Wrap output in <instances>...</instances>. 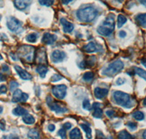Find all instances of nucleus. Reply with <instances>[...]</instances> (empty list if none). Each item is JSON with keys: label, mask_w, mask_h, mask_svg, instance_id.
<instances>
[{"label": "nucleus", "mask_w": 146, "mask_h": 139, "mask_svg": "<svg viewBox=\"0 0 146 139\" xmlns=\"http://www.w3.org/2000/svg\"><path fill=\"white\" fill-rule=\"evenodd\" d=\"M98 10L93 5H83L76 12V16L80 22L90 23L97 17Z\"/></svg>", "instance_id": "obj_1"}, {"label": "nucleus", "mask_w": 146, "mask_h": 139, "mask_svg": "<svg viewBox=\"0 0 146 139\" xmlns=\"http://www.w3.org/2000/svg\"><path fill=\"white\" fill-rule=\"evenodd\" d=\"M115 29V18L113 14H110L107 16L105 21L97 27V32L100 35L108 37L111 35Z\"/></svg>", "instance_id": "obj_2"}, {"label": "nucleus", "mask_w": 146, "mask_h": 139, "mask_svg": "<svg viewBox=\"0 0 146 139\" xmlns=\"http://www.w3.org/2000/svg\"><path fill=\"white\" fill-rule=\"evenodd\" d=\"M113 98L115 103L123 108H131L134 106V103L129 94L121 91H115L113 94Z\"/></svg>", "instance_id": "obj_3"}, {"label": "nucleus", "mask_w": 146, "mask_h": 139, "mask_svg": "<svg viewBox=\"0 0 146 139\" xmlns=\"http://www.w3.org/2000/svg\"><path fill=\"white\" fill-rule=\"evenodd\" d=\"M124 67V64L121 60H116L110 64L102 71V75L108 77H113L117 73H120Z\"/></svg>", "instance_id": "obj_4"}, {"label": "nucleus", "mask_w": 146, "mask_h": 139, "mask_svg": "<svg viewBox=\"0 0 146 139\" xmlns=\"http://www.w3.org/2000/svg\"><path fill=\"white\" fill-rule=\"evenodd\" d=\"M66 90H67V87L66 85L60 84L53 86L51 91L52 94L55 98L58 100H62L66 97Z\"/></svg>", "instance_id": "obj_5"}, {"label": "nucleus", "mask_w": 146, "mask_h": 139, "mask_svg": "<svg viewBox=\"0 0 146 139\" xmlns=\"http://www.w3.org/2000/svg\"><path fill=\"white\" fill-rule=\"evenodd\" d=\"M7 27L13 32H18L21 29L22 22L15 17H9L7 19Z\"/></svg>", "instance_id": "obj_6"}, {"label": "nucleus", "mask_w": 146, "mask_h": 139, "mask_svg": "<svg viewBox=\"0 0 146 139\" xmlns=\"http://www.w3.org/2000/svg\"><path fill=\"white\" fill-rule=\"evenodd\" d=\"M47 103H48L49 108L50 110L55 111L57 114H64V113H66L68 111V109L65 107H62L58 103H56L52 100V98L50 96H48L47 98Z\"/></svg>", "instance_id": "obj_7"}, {"label": "nucleus", "mask_w": 146, "mask_h": 139, "mask_svg": "<svg viewBox=\"0 0 146 139\" xmlns=\"http://www.w3.org/2000/svg\"><path fill=\"white\" fill-rule=\"evenodd\" d=\"M21 51L20 53L23 59H25L26 61L28 62H32L34 59V51L33 48L30 45H26L24 47H22Z\"/></svg>", "instance_id": "obj_8"}, {"label": "nucleus", "mask_w": 146, "mask_h": 139, "mask_svg": "<svg viewBox=\"0 0 146 139\" xmlns=\"http://www.w3.org/2000/svg\"><path fill=\"white\" fill-rule=\"evenodd\" d=\"M29 94L24 93L20 90H16L13 94V102L14 103H23L28 100Z\"/></svg>", "instance_id": "obj_9"}, {"label": "nucleus", "mask_w": 146, "mask_h": 139, "mask_svg": "<svg viewBox=\"0 0 146 139\" xmlns=\"http://www.w3.org/2000/svg\"><path fill=\"white\" fill-rule=\"evenodd\" d=\"M66 54L65 52L60 50H56L51 53V60L53 63L62 62L66 58Z\"/></svg>", "instance_id": "obj_10"}, {"label": "nucleus", "mask_w": 146, "mask_h": 139, "mask_svg": "<svg viewBox=\"0 0 146 139\" xmlns=\"http://www.w3.org/2000/svg\"><path fill=\"white\" fill-rule=\"evenodd\" d=\"M15 69L16 70L17 73L18 74V76H20V78L21 79L23 80H31L32 78V76L30 73H29L28 72L26 71L25 70L23 69L21 67L18 66V65H15Z\"/></svg>", "instance_id": "obj_11"}, {"label": "nucleus", "mask_w": 146, "mask_h": 139, "mask_svg": "<svg viewBox=\"0 0 146 139\" xmlns=\"http://www.w3.org/2000/svg\"><path fill=\"white\" fill-rule=\"evenodd\" d=\"M57 40V37L55 35L50 33H45L42 38V42L45 45H53V43Z\"/></svg>", "instance_id": "obj_12"}, {"label": "nucleus", "mask_w": 146, "mask_h": 139, "mask_svg": "<svg viewBox=\"0 0 146 139\" xmlns=\"http://www.w3.org/2000/svg\"><path fill=\"white\" fill-rule=\"evenodd\" d=\"M101 48V46H99L94 42H90L87 45L83 47V51L87 53H94V52L99 51Z\"/></svg>", "instance_id": "obj_13"}, {"label": "nucleus", "mask_w": 146, "mask_h": 139, "mask_svg": "<svg viewBox=\"0 0 146 139\" xmlns=\"http://www.w3.org/2000/svg\"><path fill=\"white\" fill-rule=\"evenodd\" d=\"M32 3L31 0H14V4L17 9L23 10L27 9Z\"/></svg>", "instance_id": "obj_14"}, {"label": "nucleus", "mask_w": 146, "mask_h": 139, "mask_svg": "<svg viewBox=\"0 0 146 139\" xmlns=\"http://www.w3.org/2000/svg\"><path fill=\"white\" fill-rule=\"evenodd\" d=\"M94 96L96 98L102 100L103 98H105L108 95V90L105 89V88L96 87L94 89Z\"/></svg>", "instance_id": "obj_15"}, {"label": "nucleus", "mask_w": 146, "mask_h": 139, "mask_svg": "<svg viewBox=\"0 0 146 139\" xmlns=\"http://www.w3.org/2000/svg\"><path fill=\"white\" fill-rule=\"evenodd\" d=\"M60 22L62 23V25L63 26V30L65 33H70L74 29V25L72 23H70V21L65 19V18H61Z\"/></svg>", "instance_id": "obj_16"}, {"label": "nucleus", "mask_w": 146, "mask_h": 139, "mask_svg": "<svg viewBox=\"0 0 146 139\" xmlns=\"http://www.w3.org/2000/svg\"><path fill=\"white\" fill-rule=\"evenodd\" d=\"M93 109V116L95 118L100 119L103 114V111L101 108V104L99 103H94L92 106Z\"/></svg>", "instance_id": "obj_17"}, {"label": "nucleus", "mask_w": 146, "mask_h": 139, "mask_svg": "<svg viewBox=\"0 0 146 139\" xmlns=\"http://www.w3.org/2000/svg\"><path fill=\"white\" fill-rule=\"evenodd\" d=\"M70 139H82V134L80 130L75 128L70 132Z\"/></svg>", "instance_id": "obj_18"}, {"label": "nucleus", "mask_w": 146, "mask_h": 139, "mask_svg": "<svg viewBox=\"0 0 146 139\" xmlns=\"http://www.w3.org/2000/svg\"><path fill=\"white\" fill-rule=\"evenodd\" d=\"M36 73L40 75V76L42 78H45V76H46L47 73H48V68H47L46 66H45V65H39L37 67H36Z\"/></svg>", "instance_id": "obj_19"}, {"label": "nucleus", "mask_w": 146, "mask_h": 139, "mask_svg": "<svg viewBox=\"0 0 146 139\" xmlns=\"http://www.w3.org/2000/svg\"><path fill=\"white\" fill-rule=\"evenodd\" d=\"M27 111L23 108L21 106H18L15 108H14L13 111V114L15 116H24L26 114H27Z\"/></svg>", "instance_id": "obj_20"}, {"label": "nucleus", "mask_w": 146, "mask_h": 139, "mask_svg": "<svg viewBox=\"0 0 146 139\" xmlns=\"http://www.w3.org/2000/svg\"><path fill=\"white\" fill-rule=\"evenodd\" d=\"M80 127L86 132V138L91 139V138H92V135H91L92 130H91V128H90L89 126L86 124H80Z\"/></svg>", "instance_id": "obj_21"}, {"label": "nucleus", "mask_w": 146, "mask_h": 139, "mask_svg": "<svg viewBox=\"0 0 146 139\" xmlns=\"http://www.w3.org/2000/svg\"><path fill=\"white\" fill-rule=\"evenodd\" d=\"M23 121L25 124H33L35 122V119L32 115L29 114H26L24 116H23Z\"/></svg>", "instance_id": "obj_22"}, {"label": "nucleus", "mask_w": 146, "mask_h": 139, "mask_svg": "<svg viewBox=\"0 0 146 139\" xmlns=\"http://www.w3.org/2000/svg\"><path fill=\"white\" fill-rule=\"evenodd\" d=\"M136 21L139 25L145 26L146 25V13L138 14L136 16Z\"/></svg>", "instance_id": "obj_23"}, {"label": "nucleus", "mask_w": 146, "mask_h": 139, "mask_svg": "<svg viewBox=\"0 0 146 139\" xmlns=\"http://www.w3.org/2000/svg\"><path fill=\"white\" fill-rule=\"evenodd\" d=\"M118 139H135L131 134H129L126 130H122L118 133Z\"/></svg>", "instance_id": "obj_24"}, {"label": "nucleus", "mask_w": 146, "mask_h": 139, "mask_svg": "<svg viewBox=\"0 0 146 139\" xmlns=\"http://www.w3.org/2000/svg\"><path fill=\"white\" fill-rule=\"evenodd\" d=\"M28 137L30 139H40V132L35 129L30 130L28 132Z\"/></svg>", "instance_id": "obj_25"}, {"label": "nucleus", "mask_w": 146, "mask_h": 139, "mask_svg": "<svg viewBox=\"0 0 146 139\" xmlns=\"http://www.w3.org/2000/svg\"><path fill=\"white\" fill-rule=\"evenodd\" d=\"M94 78V73L92 72H86L85 73L83 76V79L86 82H90Z\"/></svg>", "instance_id": "obj_26"}, {"label": "nucleus", "mask_w": 146, "mask_h": 139, "mask_svg": "<svg viewBox=\"0 0 146 139\" xmlns=\"http://www.w3.org/2000/svg\"><path fill=\"white\" fill-rule=\"evenodd\" d=\"M127 21V18L124 16L123 15H119L118 16V28H121L123 25L126 23Z\"/></svg>", "instance_id": "obj_27"}, {"label": "nucleus", "mask_w": 146, "mask_h": 139, "mask_svg": "<svg viewBox=\"0 0 146 139\" xmlns=\"http://www.w3.org/2000/svg\"><path fill=\"white\" fill-rule=\"evenodd\" d=\"M133 118L137 121H142L143 119H145V115L142 111H135L134 114H132Z\"/></svg>", "instance_id": "obj_28"}, {"label": "nucleus", "mask_w": 146, "mask_h": 139, "mask_svg": "<svg viewBox=\"0 0 146 139\" xmlns=\"http://www.w3.org/2000/svg\"><path fill=\"white\" fill-rule=\"evenodd\" d=\"M135 72L139 77H141L146 81V70H144L142 68L135 67Z\"/></svg>", "instance_id": "obj_29"}, {"label": "nucleus", "mask_w": 146, "mask_h": 139, "mask_svg": "<svg viewBox=\"0 0 146 139\" xmlns=\"http://www.w3.org/2000/svg\"><path fill=\"white\" fill-rule=\"evenodd\" d=\"M37 38H38V35L36 33L29 34V35H27V37H26V39H27V41L29 42V43H36Z\"/></svg>", "instance_id": "obj_30"}, {"label": "nucleus", "mask_w": 146, "mask_h": 139, "mask_svg": "<svg viewBox=\"0 0 146 139\" xmlns=\"http://www.w3.org/2000/svg\"><path fill=\"white\" fill-rule=\"evenodd\" d=\"M83 109L86 110V111H91V109H92V106H91V103H90L89 100L86 99L83 100Z\"/></svg>", "instance_id": "obj_31"}, {"label": "nucleus", "mask_w": 146, "mask_h": 139, "mask_svg": "<svg viewBox=\"0 0 146 139\" xmlns=\"http://www.w3.org/2000/svg\"><path fill=\"white\" fill-rule=\"evenodd\" d=\"M39 3L42 6L50 7L54 3V0H39Z\"/></svg>", "instance_id": "obj_32"}, {"label": "nucleus", "mask_w": 146, "mask_h": 139, "mask_svg": "<svg viewBox=\"0 0 146 139\" xmlns=\"http://www.w3.org/2000/svg\"><path fill=\"white\" fill-rule=\"evenodd\" d=\"M126 125H127L128 128H129L131 130H135L137 129V123L132 122H129L126 124Z\"/></svg>", "instance_id": "obj_33"}, {"label": "nucleus", "mask_w": 146, "mask_h": 139, "mask_svg": "<svg viewBox=\"0 0 146 139\" xmlns=\"http://www.w3.org/2000/svg\"><path fill=\"white\" fill-rule=\"evenodd\" d=\"M58 135L61 137L62 139H66V130H64V128L60 129L58 131Z\"/></svg>", "instance_id": "obj_34"}, {"label": "nucleus", "mask_w": 146, "mask_h": 139, "mask_svg": "<svg viewBox=\"0 0 146 139\" xmlns=\"http://www.w3.org/2000/svg\"><path fill=\"white\" fill-rule=\"evenodd\" d=\"M18 83L15 81H11L10 83V90L11 91H14L15 90V89H17V87H18Z\"/></svg>", "instance_id": "obj_35"}, {"label": "nucleus", "mask_w": 146, "mask_h": 139, "mask_svg": "<svg viewBox=\"0 0 146 139\" xmlns=\"http://www.w3.org/2000/svg\"><path fill=\"white\" fill-rule=\"evenodd\" d=\"M62 79V76H60V75H58V74H55L51 77V78H50V81H51L52 82H56V81H58Z\"/></svg>", "instance_id": "obj_36"}, {"label": "nucleus", "mask_w": 146, "mask_h": 139, "mask_svg": "<svg viewBox=\"0 0 146 139\" xmlns=\"http://www.w3.org/2000/svg\"><path fill=\"white\" fill-rule=\"evenodd\" d=\"M125 82H126V80L123 78H118V79L116 80V81H115L116 84L118 85V86H121V85L123 84Z\"/></svg>", "instance_id": "obj_37"}, {"label": "nucleus", "mask_w": 146, "mask_h": 139, "mask_svg": "<svg viewBox=\"0 0 146 139\" xmlns=\"http://www.w3.org/2000/svg\"><path fill=\"white\" fill-rule=\"evenodd\" d=\"M7 92V88L5 85H2L0 86V93L1 94H5Z\"/></svg>", "instance_id": "obj_38"}, {"label": "nucleus", "mask_w": 146, "mask_h": 139, "mask_svg": "<svg viewBox=\"0 0 146 139\" xmlns=\"http://www.w3.org/2000/svg\"><path fill=\"white\" fill-rule=\"evenodd\" d=\"M106 115L110 118L113 117L115 115L114 111H113V110H108V111H106Z\"/></svg>", "instance_id": "obj_39"}, {"label": "nucleus", "mask_w": 146, "mask_h": 139, "mask_svg": "<svg viewBox=\"0 0 146 139\" xmlns=\"http://www.w3.org/2000/svg\"><path fill=\"white\" fill-rule=\"evenodd\" d=\"M72 128V124L70 122H66L63 124V128L64 130H70Z\"/></svg>", "instance_id": "obj_40"}, {"label": "nucleus", "mask_w": 146, "mask_h": 139, "mask_svg": "<svg viewBox=\"0 0 146 139\" xmlns=\"http://www.w3.org/2000/svg\"><path fill=\"white\" fill-rule=\"evenodd\" d=\"M119 37H121V38H124V37H126V31H123V30H121V31H119Z\"/></svg>", "instance_id": "obj_41"}, {"label": "nucleus", "mask_w": 146, "mask_h": 139, "mask_svg": "<svg viewBox=\"0 0 146 139\" xmlns=\"http://www.w3.org/2000/svg\"><path fill=\"white\" fill-rule=\"evenodd\" d=\"M56 129V126L53 124H50L48 125V130L50 131V132H53Z\"/></svg>", "instance_id": "obj_42"}, {"label": "nucleus", "mask_w": 146, "mask_h": 139, "mask_svg": "<svg viewBox=\"0 0 146 139\" xmlns=\"http://www.w3.org/2000/svg\"><path fill=\"white\" fill-rule=\"evenodd\" d=\"M2 70H3L4 72H6V73H7V72H9V70H10V67H9L7 65H5V64L2 65Z\"/></svg>", "instance_id": "obj_43"}, {"label": "nucleus", "mask_w": 146, "mask_h": 139, "mask_svg": "<svg viewBox=\"0 0 146 139\" xmlns=\"http://www.w3.org/2000/svg\"><path fill=\"white\" fill-rule=\"evenodd\" d=\"M3 139H18V138L15 136H13V135H10V136H4Z\"/></svg>", "instance_id": "obj_44"}, {"label": "nucleus", "mask_w": 146, "mask_h": 139, "mask_svg": "<svg viewBox=\"0 0 146 139\" xmlns=\"http://www.w3.org/2000/svg\"><path fill=\"white\" fill-rule=\"evenodd\" d=\"M7 79L6 76H5V75H3L2 73H0V82H2V81H5Z\"/></svg>", "instance_id": "obj_45"}, {"label": "nucleus", "mask_w": 146, "mask_h": 139, "mask_svg": "<svg viewBox=\"0 0 146 139\" xmlns=\"http://www.w3.org/2000/svg\"><path fill=\"white\" fill-rule=\"evenodd\" d=\"M73 0H62V3L64 4V5H68L69 3H70L71 2H72Z\"/></svg>", "instance_id": "obj_46"}, {"label": "nucleus", "mask_w": 146, "mask_h": 139, "mask_svg": "<svg viewBox=\"0 0 146 139\" xmlns=\"http://www.w3.org/2000/svg\"><path fill=\"white\" fill-rule=\"evenodd\" d=\"M139 2V3L142 4L143 5H144L145 7H146V0H138Z\"/></svg>", "instance_id": "obj_47"}, {"label": "nucleus", "mask_w": 146, "mask_h": 139, "mask_svg": "<svg viewBox=\"0 0 146 139\" xmlns=\"http://www.w3.org/2000/svg\"><path fill=\"white\" fill-rule=\"evenodd\" d=\"M141 63H142V65H143V66L145 67H146V58L143 59L141 60Z\"/></svg>", "instance_id": "obj_48"}, {"label": "nucleus", "mask_w": 146, "mask_h": 139, "mask_svg": "<svg viewBox=\"0 0 146 139\" xmlns=\"http://www.w3.org/2000/svg\"><path fill=\"white\" fill-rule=\"evenodd\" d=\"M143 137L144 139H146V130H145L143 132Z\"/></svg>", "instance_id": "obj_49"}, {"label": "nucleus", "mask_w": 146, "mask_h": 139, "mask_svg": "<svg viewBox=\"0 0 146 139\" xmlns=\"http://www.w3.org/2000/svg\"><path fill=\"white\" fill-rule=\"evenodd\" d=\"M1 35V36H5V39H7V36H6V35H5V34H1V35ZM2 40H3V37H2V39H0V40H1V41H2Z\"/></svg>", "instance_id": "obj_50"}, {"label": "nucleus", "mask_w": 146, "mask_h": 139, "mask_svg": "<svg viewBox=\"0 0 146 139\" xmlns=\"http://www.w3.org/2000/svg\"><path fill=\"white\" fill-rule=\"evenodd\" d=\"M143 105H144L145 106H146V98H145L144 100H143Z\"/></svg>", "instance_id": "obj_51"}, {"label": "nucleus", "mask_w": 146, "mask_h": 139, "mask_svg": "<svg viewBox=\"0 0 146 139\" xmlns=\"http://www.w3.org/2000/svg\"><path fill=\"white\" fill-rule=\"evenodd\" d=\"M2 110H3V108H2V106H0V114H1V113L2 112Z\"/></svg>", "instance_id": "obj_52"}, {"label": "nucleus", "mask_w": 146, "mask_h": 139, "mask_svg": "<svg viewBox=\"0 0 146 139\" xmlns=\"http://www.w3.org/2000/svg\"><path fill=\"white\" fill-rule=\"evenodd\" d=\"M2 59H3V58H2V56L1 54H0V60H2Z\"/></svg>", "instance_id": "obj_53"}, {"label": "nucleus", "mask_w": 146, "mask_h": 139, "mask_svg": "<svg viewBox=\"0 0 146 139\" xmlns=\"http://www.w3.org/2000/svg\"><path fill=\"white\" fill-rule=\"evenodd\" d=\"M118 2H123V1H124V0H118Z\"/></svg>", "instance_id": "obj_54"}, {"label": "nucleus", "mask_w": 146, "mask_h": 139, "mask_svg": "<svg viewBox=\"0 0 146 139\" xmlns=\"http://www.w3.org/2000/svg\"><path fill=\"white\" fill-rule=\"evenodd\" d=\"M0 19H1V16H0Z\"/></svg>", "instance_id": "obj_55"}]
</instances>
